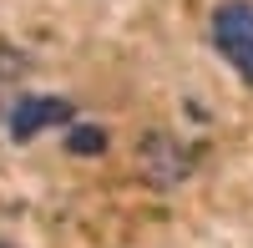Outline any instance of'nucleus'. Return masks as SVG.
<instances>
[{"label":"nucleus","mask_w":253,"mask_h":248,"mask_svg":"<svg viewBox=\"0 0 253 248\" xmlns=\"http://www.w3.org/2000/svg\"><path fill=\"white\" fill-rule=\"evenodd\" d=\"M213 46L253 86V0H228L213 10Z\"/></svg>","instance_id":"nucleus-1"},{"label":"nucleus","mask_w":253,"mask_h":248,"mask_svg":"<svg viewBox=\"0 0 253 248\" xmlns=\"http://www.w3.org/2000/svg\"><path fill=\"white\" fill-rule=\"evenodd\" d=\"M71 101H61V96H26V101H15V112H10V137L15 142H31L36 132H46V127H61V122H71Z\"/></svg>","instance_id":"nucleus-2"},{"label":"nucleus","mask_w":253,"mask_h":248,"mask_svg":"<svg viewBox=\"0 0 253 248\" xmlns=\"http://www.w3.org/2000/svg\"><path fill=\"white\" fill-rule=\"evenodd\" d=\"M147 157H142V167H147V177L152 182H177V177H187V167H193V162H187V152L177 147L172 137H147V147H142Z\"/></svg>","instance_id":"nucleus-3"},{"label":"nucleus","mask_w":253,"mask_h":248,"mask_svg":"<svg viewBox=\"0 0 253 248\" xmlns=\"http://www.w3.org/2000/svg\"><path fill=\"white\" fill-rule=\"evenodd\" d=\"M66 152H76V157L107 152V132H101V127H71V132H66Z\"/></svg>","instance_id":"nucleus-4"},{"label":"nucleus","mask_w":253,"mask_h":248,"mask_svg":"<svg viewBox=\"0 0 253 248\" xmlns=\"http://www.w3.org/2000/svg\"><path fill=\"white\" fill-rule=\"evenodd\" d=\"M0 248H5V243H0Z\"/></svg>","instance_id":"nucleus-5"}]
</instances>
